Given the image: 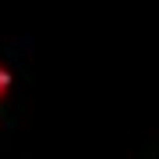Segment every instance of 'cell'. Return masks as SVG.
I'll list each match as a JSON object with an SVG mask.
<instances>
[{"instance_id":"6da1fadb","label":"cell","mask_w":159,"mask_h":159,"mask_svg":"<svg viewBox=\"0 0 159 159\" xmlns=\"http://www.w3.org/2000/svg\"><path fill=\"white\" fill-rule=\"evenodd\" d=\"M7 90H11V72L0 65V101H4V94H7Z\"/></svg>"}]
</instances>
